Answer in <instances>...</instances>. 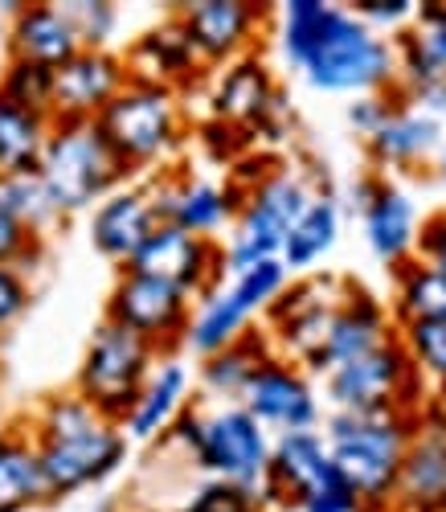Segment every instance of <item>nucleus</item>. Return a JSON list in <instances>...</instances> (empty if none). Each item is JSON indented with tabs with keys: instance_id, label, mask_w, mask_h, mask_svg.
I'll return each mask as SVG.
<instances>
[{
	"instance_id": "nucleus-1",
	"label": "nucleus",
	"mask_w": 446,
	"mask_h": 512,
	"mask_svg": "<svg viewBox=\"0 0 446 512\" xmlns=\"http://www.w3.org/2000/svg\"><path fill=\"white\" fill-rule=\"evenodd\" d=\"M21 426L37 447L41 472H46L54 500H66L82 488H95V484L111 480L127 463L131 439L123 435V426L107 422L74 390L41 398L37 410Z\"/></svg>"
},
{
	"instance_id": "nucleus-2",
	"label": "nucleus",
	"mask_w": 446,
	"mask_h": 512,
	"mask_svg": "<svg viewBox=\"0 0 446 512\" xmlns=\"http://www.w3.org/2000/svg\"><path fill=\"white\" fill-rule=\"evenodd\" d=\"M422 414V410H418ZM418 414H348L332 410L324 418V439L332 451V467L365 500V512L393 508L401 459L418 431Z\"/></svg>"
},
{
	"instance_id": "nucleus-3",
	"label": "nucleus",
	"mask_w": 446,
	"mask_h": 512,
	"mask_svg": "<svg viewBox=\"0 0 446 512\" xmlns=\"http://www.w3.org/2000/svg\"><path fill=\"white\" fill-rule=\"evenodd\" d=\"M95 127L131 177L148 168L164 173L189 136L181 95L164 87H140V82H127V91L95 119Z\"/></svg>"
},
{
	"instance_id": "nucleus-4",
	"label": "nucleus",
	"mask_w": 446,
	"mask_h": 512,
	"mask_svg": "<svg viewBox=\"0 0 446 512\" xmlns=\"http://www.w3.org/2000/svg\"><path fill=\"white\" fill-rule=\"evenodd\" d=\"M316 189L295 168L275 164L242 201L238 218L230 226V238L221 242L226 250V275H242L258 263H271L283 254V242L291 226L303 218V209L311 205Z\"/></svg>"
},
{
	"instance_id": "nucleus-5",
	"label": "nucleus",
	"mask_w": 446,
	"mask_h": 512,
	"mask_svg": "<svg viewBox=\"0 0 446 512\" xmlns=\"http://www.w3.org/2000/svg\"><path fill=\"white\" fill-rule=\"evenodd\" d=\"M316 91L328 95H381L397 91V46L369 29L352 9H340L328 37L299 70Z\"/></svg>"
},
{
	"instance_id": "nucleus-6",
	"label": "nucleus",
	"mask_w": 446,
	"mask_h": 512,
	"mask_svg": "<svg viewBox=\"0 0 446 512\" xmlns=\"http://www.w3.org/2000/svg\"><path fill=\"white\" fill-rule=\"evenodd\" d=\"M37 173L50 185L66 218L91 213L103 197H111L131 177L95 123H54Z\"/></svg>"
},
{
	"instance_id": "nucleus-7",
	"label": "nucleus",
	"mask_w": 446,
	"mask_h": 512,
	"mask_svg": "<svg viewBox=\"0 0 446 512\" xmlns=\"http://www.w3.org/2000/svg\"><path fill=\"white\" fill-rule=\"evenodd\" d=\"M156 365H160V353L148 340H140L136 332H127L111 320H99L78 361L74 394H82L107 422H123Z\"/></svg>"
},
{
	"instance_id": "nucleus-8",
	"label": "nucleus",
	"mask_w": 446,
	"mask_h": 512,
	"mask_svg": "<svg viewBox=\"0 0 446 512\" xmlns=\"http://www.w3.org/2000/svg\"><path fill=\"white\" fill-rule=\"evenodd\" d=\"M324 398L332 402V410H348V414H389V410L418 414L430 402L426 381L397 336L389 345L332 369L324 377Z\"/></svg>"
},
{
	"instance_id": "nucleus-9",
	"label": "nucleus",
	"mask_w": 446,
	"mask_h": 512,
	"mask_svg": "<svg viewBox=\"0 0 446 512\" xmlns=\"http://www.w3.org/2000/svg\"><path fill=\"white\" fill-rule=\"evenodd\" d=\"M193 312H197V300L176 283H164V279L140 275V271H119V279L107 295L103 320L136 332L160 357H172L181 345H189Z\"/></svg>"
},
{
	"instance_id": "nucleus-10",
	"label": "nucleus",
	"mask_w": 446,
	"mask_h": 512,
	"mask_svg": "<svg viewBox=\"0 0 446 512\" xmlns=\"http://www.w3.org/2000/svg\"><path fill=\"white\" fill-rule=\"evenodd\" d=\"M271 443H275V435L266 431L242 402H226L217 410H205L193 467L205 472V480H230L242 488H262L266 463H271Z\"/></svg>"
},
{
	"instance_id": "nucleus-11",
	"label": "nucleus",
	"mask_w": 446,
	"mask_h": 512,
	"mask_svg": "<svg viewBox=\"0 0 446 512\" xmlns=\"http://www.w3.org/2000/svg\"><path fill=\"white\" fill-rule=\"evenodd\" d=\"M213 119L226 132L250 140H279L287 132V99L262 58H238L213 78Z\"/></svg>"
},
{
	"instance_id": "nucleus-12",
	"label": "nucleus",
	"mask_w": 446,
	"mask_h": 512,
	"mask_svg": "<svg viewBox=\"0 0 446 512\" xmlns=\"http://www.w3.org/2000/svg\"><path fill=\"white\" fill-rule=\"evenodd\" d=\"M123 271L156 275L164 283H176L181 291H189L193 300H205L217 287H226V250L213 238H193L181 226L160 222Z\"/></svg>"
},
{
	"instance_id": "nucleus-13",
	"label": "nucleus",
	"mask_w": 446,
	"mask_h": 512,
	"mask_svg": "<svg viewBox=\"0 0 446 512\" xmlns=\"http://www.w3.org/2000/svg\"><path fill=\"white\" fill-rule=\"evenodd\" d=\"M176 21L185 25L205 70H221L254 54L271 9L250 5V0H189L176 9Z\"/></svg>"
},
{
	"instance_id": "nucleus-14",
	"label": "nucleus",
	"mask_w": 446,
	"mask_h": 512,
	"mask_svg": "<svg viewBox=\"0 0 446 512\" xmlns=\"http://www.w3.org/2000/svg\"><path fill=\"white\" fill-rule=\"evenodd\" d=\"M242 406L266 426L271 435H287V431H320L324 410H320V394L311 386V377L283 361L279 353L266 361L242 394Z\"/></svg>"
},
{
	"instance_id": "nucleus-15",
	"label": "nucleus",
	"mask_w": 446,
	"mask_h": 512,
	"mask_svg": "<svg viewBox=\"0 0 446 512\" xmlns=\"http://www.w3.org/2000/svg\"><path fill=\"white\" fill-rule=\"evenodd\" d=\"M352 209L361 213L365 242L385 267H401L418 254V205L406 189L385 177H361L352 185Z\"/></svg>"
},
{
	"instance_id": "nucleus-16",
	"label": "nucleus",
	"mask_w": 446,
	"mask_h": 512,
	"mask_svg": "<svg viewBox=\"0 0 446 512\" xmlns=\"http://www.w3.org/2000/svg\"><path fill=\"white\" fill-rule=\"evenodd\" d=\"M127 62L119 50H78L54 70V123H95L123 91Z\"/></svg>"
},
{
	"instance_id": "nucleus-17",
	"label": "nucleus",
	"mask_w": 446,
	"mask_h": 512,
	"mask_svg": "<svg viewBox=\"0 0 446 512\" xmlns=\"http://www.w3.org/2000/svg\"><path fill=\"white\" fill-rule=\"evenodd\" d=\"M148 189L160 209V222H172L193 238H213V242L226 226H234L238 209L246 201V193H238L230 181L213 185L201 177H172L168 168L160 177H148Z\"/></svg>"
},
{
	"instance_id": "nucleus-18",
	"label": "nucleus",
	"mask_w": 446,
	"mask_h": 512,
	"mask_svg": "<svg viewBox=\"0 0 446 512\" xmlns=\"http://www.w3.org/2000/svg\"><path fill=\"white\" fill-rule=\"evenodd\" d=\"M160 226V209L152 201L148 181H127L119 185L111 197H103L91 218H86V234L91 246L103 254L107 263H115L119 271L136 259V250L148 242V234Z\"/></svg>"
},
{
	"instance_id": "nucleus-19",
	"label": "nucleus",
	"mask_w": 446,
	"mask_h": 512,
	"mask_svg": "<svg viewBox=\"0 0 446 512\" xmlns=\"http://www.w3.org/2000/svg\"><path fill=\"white\" fill-rule=\"evenodd\" d=\"M397 336V320H393V308H385L377 295H369L365 287H356L344 295V304L332 312V324H328V336H324V349L311 365V373H332L356 357H365L381 345Z\"/></svg>"
},
{
	"instance_id": "nucleus-20",
	"label": "nucleus",
	"mask_w": 446,
	"mask_h": 512,
	"mask_svg": "<svg viewBox=\"0 0 446 512\" xmlns=\"http://www.w3.org/2000/svg\"><path fill=\"white\" fill-rule=\"evenodd\" d=\"M401 512H442L446 508V418L426 402L418 414V431L401 459L397 500Z\"/></svg>"
},
{
	"instance_id": "nucleus-21",
	"label": "nucleus",
	"mask_w": 446,
	"mask_h": 512,
	"mask_svg": "<svg viewBox=\"0 0 446 512\" xmlns=\"http://www.w3.org/2000/svg\"><path fill=\"white\" fill-rule=\"evenodd\" d=\"M332 472V451L324 431H287L271 443V463L262 480V504L299 508L303 496Z\"/></svg>"
},
{
	"instance_id": "nucleus-22",
	"label": "nucleus",
	"mask_w": 446,
	"mask_h": 512,
	"mask_svg": "<svg viewBox=\"0 0 446 512\" xmlns=\"http://www.w3.org/2000/svg\"><path fill=\"white\" fill-rule=\"evenodd\" d=\"M123 62H127V78L140 82V87H164V91H176L189 78L205 74V62L197 54V46L189 41L185 25L176 21V13L168 21H160L156 29H148L144 37H136L131 46L123 50Z\"/></svg>"
},
{
	"instance_id": "nucleus-23",
	"label": "nucleus",
	"mask_w": 446,
	"mask_h": 512,
	"mask_svg": "<svg viewBox=\"0 0 446 512\" xmlns=\"http://www.w3.org/2000/svg\"><path fill=\"white\" fill-rule=\"evenodd\" d=\"M5 46H9V58L58 70L82 50V41L74 33V21H70L66 5H54V0H29V5H13Z\"/></svg>"
},
{
	"instance_id": "nucleus-24",
	"label": "nucleus",
	"mask_w": 446,
	"mask_h": 512,
	"mask_svg": "<svg viewBox=\"0 0 446 512\" xmlns=\"http://www.w3.org/2000/svg\"><path fill=\"white\" fill-rule=\"evenodd\" d=\"M189 394H193V373L176 357H160V365L152 369L136 406L119 422L123 435L131 443H160L168 435V426L189 410Z\"/></svg>"
},
{
	"instance_id": "nucleus-25",
	"label": "nucleus",
	"mask_w": 446,
	"mask_h": 512,
	"mask_svg": "<svg viewBox=\"0 0 446 512\" xmlns=\"http://www.w3.org/2000/svg\"><path fill=\"white\" fill-rule=\"evenodd\" d=\"M442 148V119L414 111L401 103L393 111V119L381 127V132L369 140V156L377 168H389V173H410V168H422L426 160H434Z\"/></svg>"
},
{
	"instance_id": "nucleus-26",
	"label": "nucleus",
	"mask_w": 446,
	"mask_h": 512,
	"mask_svg": "<svg viewBox=\"0 0 446 512\" xmlns=\"http://www.w3.org/2000/svg\"><path fill=\"white\" fill-rule=\"evenodd\" d=\"M41 504H54V496L37 447L25 426H9V435L0 439V512H33Z\"/></svg>"
},
{
	"instance_id": "nucleus-27",
	"label": "nucleus",
	"mask_w": 446,
	"mask_h": 512,
	"mask_svg": "<svg viewBox=\"0 0 446 512\" xmlns=\"http://www.w3.org/2000/svg\"><path fill=\"white\" fill-rule=\"evenodd\" d=\"M275 357V345H271V332L266 328H250L242 340H234L230 349H221L213 357L201 361V390L221 398V402H242L250 377Z\"/></svg>"
},
{
	"instance_id": "nucleus-28",
	"label": "nucleus",
	"mask_w": 446,
	"mask_h": 512,
	"mask_svg": "<svg viewBox=\"0 0 446 512\" xmlns=\"http://www.w3.org/2000/svg\"><path fill=\"white\" fill-rule=\"evenodd\" d=\"M54 132V115L29 111L0 95V177L37 173Z\"/></svg>"
},
{
	"instance_id": "nucleus-29",
	"label": "nucleus",
	"mask_w": 446,
	"mask_h": 512,
	"mask_svg": "<svg viewBox=\"0 0 446 512\" xmlns=\"http://www.w3.org/2000/svg\"><path fill=\"white\" fill-rule=\"evenodd\" d=\"M336 242H340V201L332 193H316L303 209V218L291 226L279 259L291 275H303L316 263H324Z\"/></svg>"
},
{
	"instance_id": "nucleus-30",
	"label": "nucleus",
	"mask_w": 446,
	"mask_h": 512,
	"mask_svg": "<svg viewBox=\"0 0 446 512\" xmlns=\"http://www.w3.org/2000/svg\"><path fill=\"white\" fill-rule=\"evenodd\" d=\"M254 328V316L238 304V295L226 287H217L213 295L197 300V312H193V328H189V349L205 361L221 349H230L234 340H242L246 332Z\"/></svg>"
},
{
	"instance_id": "nucleus-31",
	"label": "nucleus",
	"mask_w": 446,
	"mask_h": 512,
	"mask_svg": "<svg viewBox=\"0 0 446 512\" xmlns=\"http://www.w3.org/2000/svg\"><path fill=\"white\" fill-rule=\"evenodd\" d=\"M393 320L397 324H418V320L446 324V271L422 263L418 254L410 263L393 267Z\"/></svg>"
},
{
	"instance_id": "nucleus-32",
	"label": "nucleus",
	"mask_w": 446,
	"mask_h": 512,
	"mask_svg": "<svg viewBox=\"0 0 446 512\" xmlns=\"http://www.w3.org/2000/svg\"><path fill=\"white\" fill-rule=\"evenodd\" d=\"M340 9L344 5H332V0H287L279 9V50H283L287 66L303 70V62L316 54V46L328 37Z\"/></svg>"
},
{
	"instance_id": "nucleus-33",
	"label": "nucleus",
	"mask_w": 446,
	"mask_h": 512,
	"mask_svg": "<svg viewBox=\"0 0 446 512\" xmlns=\"http://www.w3.org/2000/svg\"><path fill=\"white\" fill-rule=\"evenodd\" d=\"M0 197H5V205L17 213V222L37 234V238H50L62 222L66 213L58 209L50 185L41 181V173H17V177H0Z\"/></svg>"
},
{
	"instance_id": "nucleus-34",
	"label": "nucleus",
	"mask_w": 446,
	"mask_h": 512,
	"mask_svg": "<svg viewBox=\"0 0 446 512\" xmlns=\"http://www.w3.org/2000/svg\"><path fill=\"white\" fill-rule=\"evenodd\" d=\"M397 340L414 369L422 373L426 386L442 390L446 386V324L438 320H418V324H397Z\"/></svg>"
},
{
	"instance_id": "nucleus-35",
	"label": "nucleus",
	"mask_w": 446,
	"mask_h": 512,
	"mask_svg": "<svg viewBox=\"0 0 446 512\" xmlns=\"http://www.w3.org/2000/svg\"><path fill=\"white\" fill-rule=\"evenodd\" d=\"M0 95L29 107V111H54V70L37 66V62H21V58H5L0 70Z\"/></svg>"
},
{
	"instance_id": "nucleus-36",
	"label": "nucleus",
	"mask_w": 446,
	"mask_h": 512,
	"mask_svg": "<svg viewBox=\"0 0 446 512\" xmlns=\"http://www.w3.org/2000/svg\"><path fill=\"white\" fill-rule=\"evenodd\" d=\"M287 287H291V271L283 267V259H271V263H258V267H250L242 275H230V291L238 295V304L254 320H262L266 312H271Z\"/></svg>"
},
{
	"instance_id": "nucleus-37",
	"label": "nucleus",
	"mask_w": 446,
	"mask_h": 512,
	"mask_svg": "<svg viewBox=\"0 0 446 512\" xmlns=\"http://www.w3.org/2000/svg\"><path fill=\"white\" fill-rule=\"evenodd\" d=\"M41 259H46V238L29 234L17 213L5 205V197H0V267H17L25 275H33L41 267Z\"/></svg>"
},
{
	"instance_id": "nucleus-38",
	"label": "nucleus",
	"mask_w": 446,
	"mask_h": 512,
	"mask_svg": "<svg viewBox=\"0 0 446 512\" xmlns=\"http://www.w3.org/2000/svg\"><path fill=\"white\" fill-rule=\"evenodd\" d=\"M74 33L82 41V50H111V37L119 29V9L111 0H74L66 5Z\"/></svg>"
},
{
	"instance_id": "nucleus-39",
	"label": "nucleus",
	"mask_w": 446,
	"mask_h": 512,
	"mask_svg": "<svg viewBox=\"0 0 446 512\" xmlns=\"http://www.w3.org/2000/svg\"><path fill=\"white\" fill-rule=\"evenodd\" d=\"M295 512H365V500L356 496V488L332 467V472L303 496V504Z\"/></svg>"
},
{
	"instance_id": "nucleus-40",
	"label": "nucleus",
	"mask_w": 446,
	"mask_h": 512,
	"mask_svg": "<svg viewBox=\"0 0 446 512\" xmlns=\"http://www.w3.org/2000/svg\"><path fill=\"white\" fill-rule=\"evenodd\" d=\"M33 308V287H29V275L17 271V267H0V336L13 332L25 312Z\"/></svg>"
},
{
	"instance_id": "nucleus-41",
	"label": "nucleus",
	"mask_w": 446,
	"mask_h": 512,
	"mask_svg": "<svg viewBox=\"0 0 446 512\" xmlns=\"http://www.w3.org/2000/svg\"><path fill=\"white\" fill-rule=\"evenodd\" d=\"M401 107V95L397 91H381V95H361V99H352V107H348V127L356 136H365V140H373L381 127L393 119V111Z\"/></svg>"
},
{
	"instance_id": "nucleus-42",
	"label": "nucleus",
	"mask_w": 446,
	"mask_h": 512,
	"mask_svg": "<svg viewBox=\"0 0 446 512\" xmlns=\"http://www.w3.org/2000/svg\"><path fill=\"white\" fill-rule=\"evenodd\" d=\"M414 37L418 46L426 50V58L446 74V0H430V5H418L414 17Z\"/></svg>"
},
{
	"instance_id": "nucleus-43",
	"label": "nucleus",
	"mask_w": 446,
	"mask_h": 512,
	"mask_svg": "<svg viewBox=\"0 0 446 512\" xmlns=\"http://www.w3.org/2000/svg\"><path fill=\"white\" fill-rule=\"evenodd\" d=\"M352 13L361 17L369 29H377V25L397 29V25H414L418 5H414V0H356Z\"/></svg>"
},
{
	"instance_id": "nucleus-44",
	"label": "nucleus",
	"mask_w": 446,
	"mask_h": 512,
	"mask_svg": "<svg viewBox=\"0 0 446 512\" xmlns=\"http://www.w3.org/2000/svg\"><path fill=\"white\" fill-rule=\"evenodd\" d=\"M418 259L438 267V271H446V209L430 213V218L422 222V230H418Z\"/></svg>"
},
{
	"instance_id": "nucleus-45",
	"label": "nucleus",
	"mask_w": 446,
	"mask_h": 512,
	"mask_svg": "<svg viewBox=\"0 0 446 512\" xmlns=\"http://www.w3.org/2000/svg\"><path fill=\"white\" fill-rule=\"evenodd\" d=\"M434 173H438V181L446 185V140H442V148H438V156H434Z\"/></svg>"
},
{
	"instance_id": "nucleus-46",
	"label": "nucleus",
	"mask_w": 446,
	"mask_h": 512,
	"mask_svg": "<svg viewBox=\"0 0 446 512\" xmlns=\"http://www.w3.org/2000/svg\"><path fill=\"white\" fill-rule=\"evenodd\" d=\"M430 406H434V410H438V414H442V418H446V386H442V390H434V394H430Z\"/></svg>"
},
{
	"instance_id": "nucleus-47",
	"label": "nucleus",
	"mask_w": 446,
	"mask_h": 512,
	"mask_svg": "<svg viewBox=\"0 0 446 512\" xmlns=\"http://www.w3.org/2000/svg\"><path fill=\"white\" fill-rule=\"evenodd\" d=\"M5 435H9V426H5V422H0V439H5Z\"/></svg>"
},
{
	"instance_id": "nucleus-48",
	"label": "nucleus",
	"mask_w": 446,
	"mask_h": 512,
	"mask_svg": "<svg viewBox=\"0 0 446 512\" xmlns=\"http://www.w3.org/2000/svg\"><path fill=\"white\" fill-rule=\"evenodd\" d=\"M381 512H401V508H381Z\"/></svg>"
},
{
	"instance_id": "nucleus-49",
	"label": "nucleus",
	"mask_w": 446,
	"mask_h": 512,
	"mask_svg": "<svg viewBox=\"0 0 446 512\" xmlns=\"http://www.w3.org/2000/svg\"><path fill=\"white\" fill-rule=\"evenodd\" d=\"M442 512H446V508H442Z\"/></svg>"
}]
</instances>
